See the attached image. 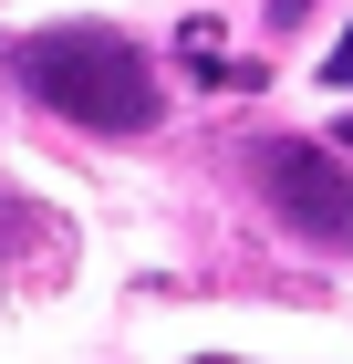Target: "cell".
I'll list each match as a JSON object with an SVG mask.
<instances>
[{"mask_svg": "<svg viewBox=\"0 0 353 364\" xmlns=\"http://www.w3.org/2000/svg\"><path fill=\"white\" fill-rule=\"evenodd\" d=\"M343 156H353V125H343Z\"/></svg>", "mask_w": 353, "mask_h": 364, "instance_id": "cell-5", "label": "cell"}, {"mask_svg": "<svg viewBox=\"0 0 353 364\" xmlns=\"http://www.w3.org/2000/svg\"><path fill=\"white\" fill-rule=\"evenodd\" d=\"M260 188H271L281 229L312 240V250H353V167L332 146H260Z\"/></svg>", "mask_w": 353, "mask_h": 364, "instance_id": "cell-2", "label": "cell"}, {"mask_svg": "<svg viewBox=\"0 0 353 364\" xmlns=\"http://www.w3.org/2000/svg\"><path fill=\"white\" fill-rule=\"evenodd\" d=\"M322 84H353V31H343V42L322 53Z\"/></svg>", "mask_w": 353, "mask_h": 364, "instance_id": "cell-3", "label": "cell"}, {"mask_svg": "<svg viewBox=\"0 0 353 364\" xmlns=\"http://www.w3.org/2000/svg\"><path fill=\"white\" fill-rule=\"evenodd\" d=\"M0 63H11V84H21L31 105L73 114L94 136H146V125H156V63H146L114 21H42Z\"/></svg>", "mask_w": 353, "mask_h": 364, "instance_id": "cell-1", "label": "cell"}, {"mask_svg": "<svg viewBox=\"0 0 353 364\" xmlns=\"http://www.w3.org/2000/svg\"><path fill=\"white\" fill-rule=\"evenodd\" d=\"M271 11H281V21H291V11H301V0H271Z\"/></svg>", "mask_w": 353, "mask_h": 364, "instance_id": "cell-4", "label": "cell"}]
</instances>
